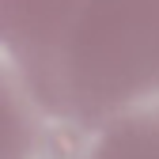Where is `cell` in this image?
I'll return each instance as SVG.
<instances>
[]
</instances>
